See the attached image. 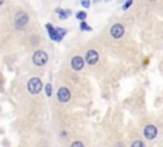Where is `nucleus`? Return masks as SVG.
I'll use <instances>...</instances> for the list:
<instances>
[{"mask_svg": "<svg viewBox=\"0 0 163 147\" xmlns=\"http://www.w3.org/2000/svg\"><path fill=\"white\" fill-rule=\"evenodd\" d=\"M72 67H73L74 71H80V69H83V67H84V60L80 56L73 58V60H72Z\"/></svg>", "mask_w": 163, "mask_h": 147, "instance_id": "8", "label": "nucleus"}, {"mask_svg": "<svg viewBox=\"0 0 163 147\" xmlns=\"http://www.w3.org/2000/svg\"><path fill=\"white\" fill-rule=\"evenodd\" d=\"M46 28H47V31H49L50 39H52V40H55V41H61V40H60V37H59V35H57V31H56L50 23L46 24Z\"/></svg>", "mask_w": 163, "mask_h": 147, "instance_id": "9", "label": "nucleus"}, {"mask_svg": "<svg viewBox=\"0 0 163 147\" xmlns=\"http://www.w3.org/2000/svg\"><path fill=\"white\" fill-rule=\"evenodd\" d=\"M47 54L45 53V51H36L35 54H33V63H35L37 67H42V65H45L47 63Z\"/></svg>", "mask_w": 163, "mask_h": 147, "instance_id": "2", "label": "nucleus"}, {"mask_svg": "<svg viewBox=\"0 0 163 147\" xmlns=\"http://www.w3.org/2000/svg\"><path fill=\"white\" fill-rule=\"evenodd\" d=\"M125 30L122 27V24H114L112 27H111V36H112L114 39H120V37H122V35H124Z\"/></svg>", "mask_w": 163, "mask_h": 147, "instance_id": "4", "label": "nucleus"}, {"mask_svg": "<svg viewBox=\"0 0 163 147\" xmlns=\"http://www.w3.org/2000/svg\"><path fill=\"white\" fill-rule=\"evenodd\" d=\"M144 136L148 138V140H153L154 137L157 136V128L154 125H147L144 128Z\"/></svg>", "mask_w": 163, "mask_h": 147, "instance_id": "7", "label": "nucleus"}, {"mask_svg": "<svg viewBox=\"0 0 163 147\" xmlns=\"http://www.w3.org/2000/svg\"><path fill=\"white\" fill-rule=\"evenodd\" d=\"M85 60H87V63L89 65L96 64L98 62V53H97V51H94V50H89L87 53V55H85Z\"/></svg>", "mask_w": 163, "mask_h": 147, "instance_id": "6", "label": "nucleus"}, {"mask_svg": "<svg viewBox=\"0 0 163 147\" xmlns=\"http://www.w3.org/2000/svg\"><path fill=\"white\" fill-rule=\"evenodd\" d=\"M3 3H4V0H0V5H2Z\"/></svg>", "mask_w": 163, "mask_h": 147, "instance_id": "19", "label": "nucleus"}, {"mask_svg": "<svg viewBox=\"0 0 163 147\" xmlns=\"http://www.w3.org/2000/svg\"><path fill=\"white\" fill-rule=\"evenodd\" d=\"M51 93H52V86H51V83L46 84V95L49 97H51Z\"/></svg>", "mask_w": 163, "mask_h": 147, "instance_id": "13", "label": "nucleus"}, {"mask_svg": "<svg viewBox=\"0 0 163 147\" xmlns=\"http://www.w3.org/2000/svg\"><path fill=\"white\" fill-rule=\"evenodd\" d=\"M80 30H85V31H92V28L89 27V26L85 23L84 21H82V24H80Z\"/></svg>", "mask_w": 163, "mask_h": 147, "instance_id": "14", "label": "nucleus"}, {"mask_svg": "<svg viewBox=\"0 0 163 147\" xmlns=\"http://www.w3.org/2000/svg\"><path fill=\"white\" fill-rule=\"evenodd\" d=\"M80 3H82V5H83L84 8H89V5H91V0H80Z\"/></svg>", "mask_w": 163, "mask_h": 147, "instance_id": "15", "label": "nucleus"}, {"mask_svg": "<svg viewBox=\"0 0 163 147\" xmlns=\"http://www.w3.org/2000/svg\"><path fill=\"white\" fill-rule=\"evenodd\" d=\"M56 31H57V35H59V37H60V40H63V37H64V35L66 33V30H64V28H56Z\"/></svg>", "mask_w": 163, "mask_h": 147, "instance_id": "12", "label": "nucleus"}, {"mask_svg": "<svg viewBox=\"0 0 163 147\" xmlns=\"http://www.w3.org/2000/svg\"><path fill=\"white\" fill-rule=\"evenodd\" d=\"M27 23H28V15H27V13H24V12L17 13L15 18H14V24H15L17 28H23Z\"/></svg>", "mask_w": 163, "mask_h": 147, "instance_id": "3", "label": "nucleus"}, {"mask_svg": "<svg viewBox=\"0 0 163 147\" xmlns=\"http://www.w3.org/2000/svg\"><path fill=\"white\" fill-rule=\"evenodd\" d=\"M136 146H144V143H143L142 141H135V142L133 143V147H136Z\"/></svg>", "mask_w": 163, "mask_h": 147, "instance_id": "17", "label": "nucleus"}, {"mask_svg": "<svg viewBox=\"0 0 163 147\" xmlns=\"http://www.w3.org/2000/svg\"><path fill=\"white\" fill-rule=\"evenodd\" d=\"M76 18L80 19V21H84L85 18H87V13L85 12H78L76 13Z\"/></svg>", "mask_w": 163, "mask_h": 147, "instance_id": "11", "label": "nucleus"}, {"mask_svg": "<svg viewBox=\"0 0 163 147\" xmlns=\"http://www.w3.org/2000/svg\"><path fill=\"white\" fill-rule=\"evenodd\" d=\"M106 2H110V0H106Z\"/></svg>", "mask_w": 163, "mask_h": 147, "instance_id": "20", "label": "nucleus"}, {"mask_svg": "<svg viewBox=\"0 0 163 147\" xmlns=\"http://www.w3.org/2000/svg\"><path fill=\"white\" fill-rule=\"evenodd\" d=\"M73 146H82V147H83V143H82V142H74Z\"/></svg>", "mask_w": 163, "mask_h": 147, "instance_id": "18", "label": "nucleus"}, {"mask_svg": "<svg viewBox=\"0 0 163 147\" xmlns=\"http://www.w3.org/2000/svg\"><path fill=\"white\" fill-rule=\"evenodd\" d=\"M57 99H59L60 102L69 101L70 100V92H69V90L65 88V87L59 88V91H57Z\"/></svg>", "mask_w": 163, "mask_h": 147, "instance_id": "5", "label": "nucleus"}, {"mask_svg": "<svg viewBox=\"0 0 163 147\" xmlns=\"http://www.w3.org/2000/svg\"><path fill=\"white\" fill-rule=\"evenodd\" d=\"M131 4H133V0H127V2L125 3V5L122 6V9H124V10H126L127 8H130V6H131Z\"/></svg>", "mask_w": 163, "mask_h": 147, "instance_id": "16", "label": "nucleus"}, {"mask_svg": "<svg viewBox=\"0 0 163 147\" xmlns=\"http://www.w3.org/2000/svg\"><path fill=\"white\" fill-rule=\"evenodd\" d=\"M27 87H28V91L31 93H38L42 90V82H41L40 78H36V77H35V78H31L28 81Z\"/></svg>", "mask_w": 163, "mask_h": 147, "instance_id": "1", "label": "nucleus"}, {"mask_svg": "<svg viewBox=\"0 0 163 147\" xmlns=\"http://www.w3.org/2000/svg\"><path fill=\"white\" fill-rule=\"evenodd\" d=\"M57 13H59V18H60V19H66V18H68V13H69V12H68V10L65 12V10H60V9H59Z\"/></svg>", "mask_w": 163, "mask_h": 147, "instance_id": "10", "label": "nucleus"}]
</instances>
